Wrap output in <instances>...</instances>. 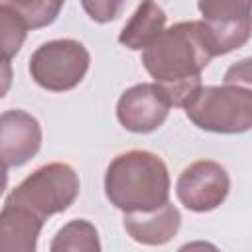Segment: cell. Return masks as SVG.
Segmentation results:
<instances>
[{
    "instance_id": "cell-5",
    "label": "cell",
    "mask_w": 252,
    "mask_h": 252,
    "mask_svg": "<svg viewBox=\"0 0 252 252\" xmlns=\"http://www.w3.org/2000/svg\"><path fill=\"white\" fill-rule=\"evenodd\" d=\"M91 65L89 49L77 39H51L30 57V75L45 91L63 93L75 89Z\"/></svg>"
},
{
    "instance_id": "cell-18",
    "label": "cell",
    "mask_w": 252,
    "mask_h": 252,
    "mask_svg": "<svg viewBox=\"0 0 252 252\" xmlns=\"http://www.w3.org/2000/svg\"><path fill=\"white\" fill-rule=\"evenodd\" d=\"M12 79H14V71L8 59L0 57V98H4L12 87Z\"/></svg>"
},
{
    "instance_id": "cell-12",
    "label": "cell",
    "mask_w": 252,
    "mask_h": 252,
    "mask_svg": "<svg viewBox=\"0 0 252 252\" xmlns=\"http://www.w3.org/2000/svg\"><path fill=\"white\" fill-rule=\"evenodd\" d=\"M165 22L167 16L156 0H142L136 12L126 22V26L122 28L118 41L132 51H142L165 28Z\"/></svg>"
},
{
    "instance_id": "cell-10",
    "label": "cell",
    "mask_w": 252,
    "mask_h": 252,
    "mask_svg": "<svg viewBox=\"0 0 252 252\" xmlns=\"http://www.w3.org/2000/svg\"><path fill=\"white\" fill-rule=\"evenodd\" d=\"M122 224L132 240L148 246H161L177 234L181 226V213L167 201L152 211L124 213Z\"/></svg>"
},
{
    "instance_id": "cell-17",
    "label": "cell",
    "mask_w": 252,
    "mask_h": 252,
    "mask_svg": "<svg viewBox=\"0 0 252 252\" xmlns=\"http://www.w3.org/2000/svg\"><path fill=\"white\" fill-rule=\"evenodd\" d=\"M224 83H236V85L250 87V59H242L240 63L232 65L224 75Z\"/></svg>"
},
{
    "instance_id": "cell-1",
    "label": "cell",
    "mask_w": 252,
    "mask_h": 252,
    "mask_svg": "<svg viewBox=\"0 0 252 252\" xmlns=\"http://www.w3.org/2000/svg\"><path fill=\"white\" fill-rule=\"evenodd\" d=\"M217 57L215 43L203 22H177L163 28L144 49L142 63L171 106L185 102L203 85L201 73Z\"/></svg>"
},
{
    "instance_id": "cell-9",
    "label": "cell",
    "mask_w": 252,
    "mask_h": 252,
    "mask_svg": "<svg viewBox=\"0 0 252 252\" xmlns=\"http://www.w3.org/2000/svg\"><path fill=\"white\" fill-rule=\"evenodd\" d=\"M41 126L26 110L0 112V159L6 167L28 163L41 148Z\"/></svg>"
},
{
    "instance_id": "cell-6",
    "label": "cell",
    "mask_w": 252,
    "mask_h": 252,
    "mask_svg": "<svg viewBox=\"0 0 252 252\" xmlns=\"http://www.w3.org/2000/svg\"><path fill=\"white\" fill-rule=\"evenodd\" d=\"M230 191L228 171L213 159H199L187 165L175 183L179 203L193 213H207L224 203Z\"/></svg>"
},
{
    "instance_id": "cell-11",
    "label": "cell",
    "mask_w": 252,
    "mask_h": 252,
    "mask_svg": "<svg viewBox=\"0 0 252 252\" xmlns=\"http://www.w3.org/2000/svg\"><path fill=\"white\" fill-rule=\"evenodd\" d=\"M43 222L30 209L4 203L0 211V252H33Z\"/></svg>"
},
{
    "instance_id": "cell-13",
    "label": "cell",
    "mask_w": 252,
    "mask_h": 252,
    "mask_svg": "<svg viewBox=\"0 0 252 252\" xmlns=\"http://www.w3.org/2000/svg\"><path fill=\"white\" fill-rule=\"evenodd\" d=\"M51 252H98V230L85 219H75L63 224L49 244Z\"/></svg>"
},
{
    "instance_id": "cell-20",
    "label": "cell",
    "mask_w": 252,
    "mask_h": 252,
    "mask_svg": "<svg viewBox=\"0 0 252 252\" xmlns=\"http://www.w3.org/2000/svg\"><path fill=\"white\" fill-rule=\"evenodd\" d=\"M63 2H65V0H63Z\"/></svg>"
},
{
    "instance_id": "cell-14",
    "label": "cell",
    "mask_w": 252,
    "mask_h": 252,
    "mask_svg": "<svg viewBox=\"0 0 252 252\" xmlns=\"http://www.w3.org/2000/svg\"><path fill=\"white\" fill-rule=\"evenodd\" d=\"M0 6L10 8L28 24V28L37 30L55 22L63 0H0Z\"/></svg>"
},
{
    "instance_id": "cell-3",
    "label": "cell",
    "mask_w": 252,
    "mask_h": 252,
    "mask_svg": "<svg viewBox=\"0 0 252 252\" xmlns=\"http://www.w3.org/2000/svg\"><path fill=\"white\" fill-rule=\"evenodd\" d=\"M187 118L215 134H242L252 126V89L236 83L199 87L183 106Z\"/></svg>"
},
{
    "instance_id": "cell-8",
    "label": "cell",
    "mask_w": 252,
    "mask_h": 252,
    "mask_svg": "<svg viewBox=\"0 0 252 252\" xmlns=\"http://www.w3.org/2000/svg\"><path fill=\"white\" fill-rule=\"evenodd\" d=\"M171 102L156 83H138L126 89L116 102L118 122L136 134H148L158 130L167 114Z\"/></svg>"
},
{
    "instance_id": "cell-15",
    "label": "cell",
    "mask_w": 252,
    "mask_h": 252,
    "mask_svg": "<svg viewBox=\"0 0 252 252\" xmlns=\"http://www.w3.org/2000/svg\"><path fill=\"white\" fill-rule=\"evenodd\" d=\"M28 30V24L16 12L0 6V57L8 61L16 57L26 41Z\"/></svg>"
},
{
    "instance_id": "cell-4",
    "label": "cell",
    "mask_w": 252,
    "mask_h": 252,
    "mask_svg": "<svg viewBox=\"0 0 252 252\" xmlns=\"http://www.w3.org/2000/svg\"><path fill=\"white\" fill-rule=\"evenodd\" d=\"M81 181L67 163L53 161L37 167L20 185H16L4 203L20 205L35 213L39 219L67 211L79 197Z\"/></svg>"
},
{
    "instance_id": "cell-16",
    "label": "cell",
    "mask_w": 252,
    "mask_h": 252,
    "mask_svg": "<svg viewBox=\"0 0 252 252\" xmlns=\"http://www.w3.org/2000/svg\"><path fill=\"white\" fill-rule=\"evenodd\" d=\"M81 4L93 22L106 24L120 16L126 0H81Z\"/></svg>"
},
{
    "instance_id": "cell-2",
    "label": "cell",
    "mask_w": 252,
    "mask_h": 252,
    "mask_svg": "<svg viewBox=\"0 0 252 252\" xmlns=\"http://www.w3.org/2000/svg\"><path fill=\"white\" fill-rule=\"evenodd\" d=\"M169 171L148 150H130L112 158L104 173V195L122 213L152 211L169 201Z\"/></svg>"
},
{
    "instance_id": "cell-7",
    "label": "cell",
    "mask_w": 252,
    "mask_h": 252,
    "mask_svg": "<svg viewBox=\"0 0 252 252\" xmlns=\"http://www.w3.org/2000/svg\"><path fill=\"white\" fill-rule=\"evenodd\" d=\"M250 2L252 0H197L201 22L211 33L217 57L242 47L250 39Z\"/></svg>"
},
{
    "instance_id": "cell-19",
    "label": "cell",
    "mask_w": 252,
    "mask_h": 252,
    "mask_svg": "<svg viewBox=\"0 0 252 252\" xmlns=\"http://www.w3.org/2000/svg\"><path fill=\"white\" fill-rule=\"evenodd\" d=\"M6 185H8V167H6V163L0 159V195L4 193Z\"/></svg>"
}]
</instances>
